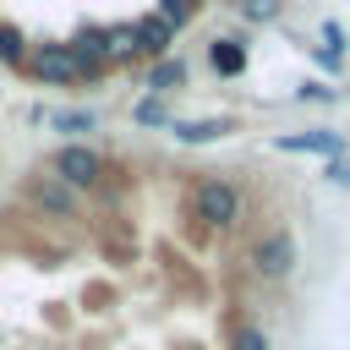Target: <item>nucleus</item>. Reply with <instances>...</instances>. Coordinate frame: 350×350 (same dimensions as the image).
I'll list each match as a JSON object with an SVG mask.
<instances>
[{
    "label": "nucleus",
    "mask_w": 350,
    "mask_h": 350,
    "mask_svg": "<svg viewBox=\"0 0 350 350\" xmlns=\"http://www.w3.org/2000/svg\"><path fill=\"white\" fill-rule=\"evenodd\" d=\"M186 208H191V219H197L202 230H235L241 213H246V197H241V186H235L230 175H202V180L191 186Z\"/></svg>",
    "instance_id": "nucleus-1"
},
{
    "label": "nucleus",
    "mask_w": 350,
    "mask_h": 350,
    "mask_svg": "<svg viewBox=\"0 0 350 350\" xmlns=\"http://www.w3.org/2000/svg\"><path fill=\"white\" fill-rule=\"evenodd\" d=\"M49 175H55V180H66L77 197H82V191H98V186H104V153H98V148H88V142H66V148H55Z\"/></svg>",
    "instance_id": "nucleus-2"
},
{
    "label": "nucleus",
    "mask_w": 350,
    "mask_h": 350,
    "mask_svg": "<svg viewBox=\"0 0 350 350\" xmlns=\"http://www.w3.org/2000/svg\"><path fill=\"white\" fill-rule=\"evenodd\" d=\"M246 268H252L257 279H268V284H273V279H284V273L295 268V235H290V230H279V224H273V230H262V235L246 246Z\"/></svg>",
    "instance_id": "nucleus-3"
},
{
    "label": "nucleus",
    "mask_w": 350,
    "mask_h": 350,
    "mask_svg": "<svg viewBox=\"0 0 350 350\" xmlns=\"http://www.w3.org/2000/svg\"><path fill=\"white\" fill-rule=\"evenodd\" d=\"M22 197H27V208H38V213H49V219H77V213H82V197H77L66 180L44 175V170L22 180Z\"/></svg>",
    "instance_id": "nucleus-4"
},
{
    "label": "nucleus",
    "mask_w": 350,
    "mask_h": 350,
    "mask_svg": "<svg viewBox=\"0 0 350 350\" xmlns=\"http://www.w3.org/2000/svg\"><path fill=\"white\" fill-rule=\"evenodd\" d=\"M22 71H27L33 82H44V88H71V82H77V66H71V49H66V44H33Z\"/></svg>",
    "instance_id": "nucleus-5"
},
{
    "label": "nucleus",
    "mask_w": 350,
    "mask_h": 350,
    "mask_svg": "<svg viewBox=\"0 0 350 350\" xmlns=\"http://www.w3.org/2000/svg\"><path fill=\"white\" fill-rule=\"evenodd\" d=\"M71 49V66H77V82H98L109 71V49H104V27H82L77 38H66Z\"/></svg>",
    "instance_id": "nucleus-6"
},
{
    "label": "nucleus",
    "mask_w": 350,
    "mask_h": 350,
    "mask_svg": "<svg viewBox=\"0 0 350 350\" xmlns=\"http://www.w3.org/2000/svg\"><path fill=\"white\" fill-rule=\"evenodd\" d=\"M273 148L279 153H323L328 164L334 159H345V131H334V126H312V131H284V137H273Z\"/></svg>",
    "instance_id": "nucleus-7"
},
{
    "label": "nucleus",
    "mask_w": 350,
    "mask_h": 350,
    "mask_svg": "<svg viewBox=\"0 0 350 350\" xmlns=\"http://www.w3.org/2000/svg\"><path fill=\"white\" fill-rule=\"evenodd\" d=\"M131 33H137V55L164 60V55L175 49V27H170V22H159L153 11H148V16H137V22H131Z\"/></svg>",
    "instance_id": "nucleus-8"
},
{
    "label": "nucleus",
    "mask_w": 350,
    "mask_h": 350,
    "mask_svg": "<svg viewBox=\"0 0 350 350\" xmlns=\"http://www.w3.org/2000/svg\"><path fill=\"white\" fill-rule=\"evenodd\" d=\"M208 66H213L219 77H241V71H246V44H241V38H213V44H208Z\"/></svg>",
    "instance_id": "nucleus-9"
},
{
    "label": "nucleus",
    "mask_w": 350,
    "mask_h": 350,
    "mask_svg": "<svg viewBox=\"0 0 350 350\" xmlns=\"http://www.w3.org/2000/svg\"><path fill=\"white\" fill-rule=\"evenodd\" d=\"M180 82H186V60H180V55H164V60H153V71H148V93H153V98L175 93Z\"/></svg>",
    "instance_id": "nucleus-10"
},
{
    "label": "nucleus",
    "mask_w": 350,
    "mask_h": 350,
    "mask_svg": "<svg viewBox=\"0 0 350 350\" xmlns=\"http://www.w3.org/2000/svg\"><path fill=\"white\" fill-rule=\"evenodd\" d=\"M170 131H175V142H191V148H197V142H219V137L230 131V120H224V115H219V120H213V115H208V120H170Z\"/></svg>",
    "instance_id": "nucleus-11"
},
{
    "label": "nucleus",
    "mask_w": 350,
    "mask_h": 350,
    "mask_svg": "<svg viewBox=\"0 0 350 350\" xmlns=\"http://www.w3.org/2000/svg\"><path fill=\"white\" fill-rule=\"evenodd\" d=\"M55 131H66V137H82V131H98V115L93 109H49L44 115Z\"/></svg>",
    "instance_id": "nucleus-12"
},
{
    "label": "nucleus",
    "mask_w": 350,
    "mask_h": 350,
    "mask_svg": "<svg viewBox=\"0 0 350 350\" xmlns=\"http://www.w3.org/2000/svg\"><path fill=\"white\" fill-rule=\"evenodd\" d=\"M104 49H109V66L137 60V33H131V22H126V27H104Z\"/></svg>",
    "instance_id": "nucleus-13"
},
{
    "label": "nucleus",
    "mask_w": 350,
    "mask_h": 350,
    "mask_svg": "<svg viewBox=\"0 0 350 350\" xmlns=\"http://www.w3.org/2000/svg\"><path fill=\"white\" fill-rule=\"evenodd\" d=\"M27 49H33V44H27L11 22H0V66H27Z\"/></svg>",
    "instance_id": "nucleus-14"
},
{
    "label": "nucleus",
    "mask_w": 350,
    "mask_h": 350,
    "mask_svg": "<svg viewBox=\"0 0 350 350\" xmlns=\"http://www.w3.org/2000/svg\"><path fill=\"white\" fill-rule=\"evenodd\" d=\"M131 120H137V126H170L175 115L164 109V98H153V93H148V98H137V104H131Z\"/></svg>",
    "instance_id": "nucleus-15"
},
{
    "label": "nucleus",
    "mask_w": 350,
    "mask_h": 350,
    "mask_svg": "<svg viewBox=\"0 0 350 350\" xmlns=\"http://www.w3.org/2000/svg\"><path fill=\"white\" fill-rule=\"evenodd\" d=\"M230 350H273V345H268V334L257 323H235L230 328Z\"/></svg>",
    "instance_id": "nucleus-16"
},
{
    "label": "nucleus",
    "mask_w": 350,
    "mask_h": 350,
    "mask_svg": "<svg viewBox=\"0 0 350 350\" xmlns=\"http://www.w3.org/2000/svg\"><path fill=\"white\" fill-rule=\"evenodd\" d=\"M191 11H197L191 0H159V11H153V16H159V22H170V27L180 33V27L191 22Z\"/></svg>",
    "instance_id": "nucleus-17"
},
{
    "label": "nucleus",
    "mask_w": 350,
    "mask_h": 350,
    "mask_svg": "<svg viewBox=\"0 0 350 350\" xmlns=\"http://www.w3.org/2000/svg\"><path fill=\"white\" fill-rule=\"evenodd\" d=\"M241 11H246V22H273L279 0H241Z\"/></svg>",
    "instance_id": "nucleus-18"
},
{
    "label": "nucleus",
    "mask_w": 350,
    "mask_h": 350,
    "mask_svg": "<svg viewBox=\"0 0 350 350\" xmlns=\"http://www.w3.org/2000/svg\"><path fill=\"white\" fill-rule=\"evenodd\" d=\"M295 98H312V104H334L339 93H334L328 82H301V93H295Z\"/></svg>",
    "instance_id": "nucleus-19"
},
{
    "label": "nucleus",
    "mask_w": 350,
    "mask_h": 350,
    "mask_svg": "<svg viewBox=\"0 0 350 350\" xmlns=\"http://www.w3.org/2000/svg\"><path fill=\"white\" fill-rule=\"evenodd\" d=\"M328 180H334L339 191H350V159H334V164H328Z\"/></svg>",
    "instance_id": "nucleus-20"
},
{
    "label": "nucleus",
    "mask_w": 350,
    "mask_h": 350,
    "mask_svg": "<svg viewBox=\"0 0 350 350\" xmlns=\"http://www.w3.org/2000/svg\"><path fill=\"white\" fill-rule=\"evenodd\" d=\"M191 5H202V0H191Z\"/></svg>",
    "instance_id": "nucleus-21"
}]
</instances>
